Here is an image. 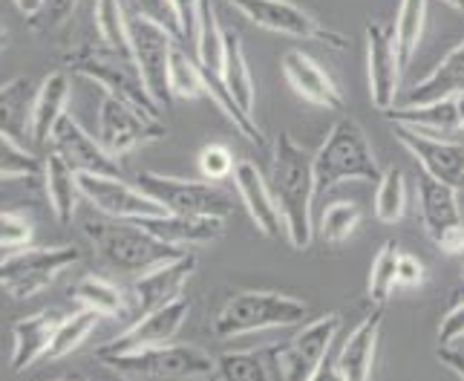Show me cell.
Returning <instances> with one entry per match:
<instances>
[{
  "mask_svg": "<svg viewBox=\"0 0 464 381\" xmlns=\"http://www.w3.org/2000/svg\"><path fill=\"white\" fill-rule=\"evenodd\" d=\"M268 185L275 194L280 214L285 222V237L292 249L303 251L312 246L314 220H312V200L317 194L314 185V165L312 153L303 151L292 133H280L275 156H271Z\"/></svg>",
  "mask_w": 464,
  "mask_h": 381,
  "instance_id": "obj_1",
  "label": "cell"
},
{
  "mask_svg": "<svg viewBox=\"0 0 464 381\" xmlns=\"http://www.w3.org/2000/svg\"><path fill=\"white\" fill-rule=\"evenodd\" d=\"M84 234L90 237L92 249L102 254V260L110 263L116 272L124 275H145L156 266H165L176 258H182L188 249L170 246L159 240L153 231H148L139 220H119L110 214H90L82 222Z\"/></svg>",
  "mask_w": 464,
  "mask_h": 381,
  "instance_id": "obj_2",
  "label": "cell"
},
{
  "mask_svg": "<svg viewBox=\"0 0 464 381\" xmlns=\"http://www.w3.org/2000/svg\"><path fill=\"white\" fill-rule=\"evenodd\" d=\"M317 194L332 190L341 182H378L381 168L372 153L370 139L355 119H338L332 124L324 145L312 156Z\"/></svg>",
  "mask_w": 464,
  "mask_h": 381,
  "instance_id": "obj_3",
  "label": "cell"
},
{
  "mask_svg": "<svg viewBox=\"0 0 464 381\" xmlns=\"http://www.w3.org/2000/svg\"><path fill=\"white\" fill-rule=\"evenodd\" d=\"M67 70L90 78V82H95L104 93L119 95V99L136 104L139 110H145V113L162 119V107H159L153 93L148 90L145 75H141L133 55L119 53L113 46H107L104 41L82 44L75 53L67 55Z\"/></svg>",
  "mask_w": 464,
  "mask_h": 381,
  "instance_id": "obj_4",
  "label": "cell"
},
{
  "mask_svg": "<svg viewBox=\"0 0 464 381\" xmlns=\"http://www.w3.org/2000/svg\"><path fill=\"white\" fill-rule=\"evenodd\" d=\"M309 307L300 298L271 292V289H243L234 292L211 321L217 338H237L246 332H263L275 327H300Z\"/></svg>",
  "mask_w": 464,
  "mask_h": 381,
  "instance_id": "obj_5",
  "label": "cell"
},
{
  "mask_svg": "<svg viewBox=\"0 0 464 381\" xmlns=\"http://www.w3.org/2000/svg\"><path fill=\"white\" fill-rule=\"evenodd\" d=\"M107 370L124 378H205L217 376V361L197 344H159L121 356L99 358Z\"/></svg>",
  "mask_w": 464,
  "mask_h": 381,
  "instance_id": "obj_6",
  "label": "cell"
},
{
  "mask_svg": "<svg viewBox=\"0 0 464 381\" xmlns=\"http://www.w3.org/2000/svg\"><path fill=\"white\" fill-rule=\"evenodd\" d=\"M75 246H24L14 249L0 260V289L9 292L14 300H29L78 263Z\"/></svg>",
  "mask_w": 464,
  "mask_h": 381,
  "instance_id": "obj_7",
  "label": "cell"
},
{
  "mask_svg": "<svg viewBox=\"0 0 464 381\" xmlns=\"http://www.w3.org/2000/svg\"><path fill=\"white\" fill-rule=\"evenodd\" d=\"M136 185L150 194L170 214H205V217H231L234 200L226 188L211 180H182L165 177L156 171H141Z\"/></svg>",
  "mask_w": 464,
  "mask_h": 381,
  "instance_id": "obj_8",
  "label": "cell"
},
{
  "mask_svg": "<svg viewBox=\"0 0 464 381\" xmlns=\"http://www.w3.org/2000/svg\"><path fill=\"white\" fill-rule=\"evenodd\" d=\"M226 4L234 6L254 26H260L266 32H275V35L317 41L324 46H334V50H343V46L349 44L341 32L329 29L326 24H320L309 9L292 4V0H226Z\"/></svg>",
  "mask_w": 464,
  "mask_h": 381,
  "instance_id": "obj_9",
  "label": "cell"
},
{
  "mask_svg": "<svg viewBox=\"0 0 464 381\" xmlns=\"http://www.w3.org/2000/svg\"><path fill=\"white\" fill-rule=\"evenodd\" d=\"M95 133L104 151H110L116 159L133 153L141 145H150L168 136V127L159 116H150L136 104L119 99V95L104 93L99 104V119H95Z\"/></svg>",
  "mask_w": 464,
  "mask_h": 381,
  "instance_id": "obj_10",
  "label": "cell"
},
{
  "mask_svg": "<svg viewBox=\"0 0 464 381\" xmlns=\"http://www.w3.org/2000/svg\"><path fill=\"white\" fill-rule=\"evenodd\" d=\"M176 38L159 24L141 18V15H130V55L139 64L145 84L153 93L159 107H168L173 102L170 95V58L176 50Z\"/></svg>",
  "mask_w": 464,
  "mask_h": 381,
  "instance_id": "obj_11",
  "label": "cell"
},
{
  "mask_svg": "<svg viewBox=\"0 0 464 381\" xmlns=\"http://www.w3.org/2000/svg\"><path fill=\"white\" fill-rule=\"evenodd\" d=\"M419 211H421L424 231L444 254L464 251V222L459 214V200H456L453 185L430 177V173H421L419 177Z\"/></svg>",
  "mask_w": 464,
  "mask_h": 381,
  "instance_id": "obj_12",
  "label": "cell"
},
{
  "mask_svg": "<svg viewBox=\"0 0 464 381\" xmlns=\"http://www.w3.org/2000/svg\"><path fill=\"white\" fill-rule=\"evenodd\" d=\"M341 324H343V318L338 312H329V315L314 318V321H309L303 329H297L295 338L283 341L280 344L283 378H289V381L317 378L334 336L341 332Z\"/></svg>",
  "mask_w": 464,
  "mask_h": 381,
  "instance_id": "obj_13",
  "label": "cell"
},
{
  "mask_svg": "<svg viewBox=\"0 0 464 381\" xmlns=\"http://www.w3.org/2000/svg\"><path fill=\"white\" fill-rule=\"evenodd\" d=\"M78 182H82L84 200L102 214L119 217V220L168 214L165 205H159L139 185L124 182L121 177H110V173H78Z\"/></svg>",
  "mask_w": 464,
  "mask_h": 381,
  "instance_id": "obj_14",
  "label": "cell"
},
{
  "mask_svg": "<svg viewBox=\"0 0 464 381\" xmlns=\"http://www.w3.org/2000/svg\"><path fill=\"white\" fill-rule=\"evenodd\" d=\"M366 73H370V95L372 104L381 110H390L398 99L401 87V55H398L395 26L387 24H366Z\"/></svg>",
  "mask_w": 464,
  "mask_h": 381,
  "instance_id": "obj_15",
  "label": "cell"
},
{
  "mask_svg": "<svg viewBox=\"0 0 464 381\" xmlns=\"http://www.w3.org/2000/svg\"><path fill=\"white\" fill-rule=\"evenodd\" d=\"M188 312H190V300L176 298V300H170V304L136 318V321L124 332H119L113 341H107L104 347L95 349V358L121 356V353H133V349L168 344V341H173L176 336H179L182 324L188 321Z\"/></svg>",
  "mask_w": 464,
  "mask_h": 381,
  "instance_id": "obj_16",
  "label": "cell"
},
{
  "mask_svg": "<svg viewBox=\"0 0 464 381\" xmlns=\"http://www.w3.org/2000/svg\"><path fill=\"white\" fill-rule=\"evenodd\" d=\"M50 151H55L78 173H110V177H121L119 159L110 151H104L102 142L90 136L72 113H63L61 122L55 124V131L50 136Z\"/></svg>",
  "mask_w": 464,
  "mask_h": 381,
  "instance_id": "obj_17",
  "label": "cell"
},
{
  "mask_svg": "<svg viewBox=\"0 0 464 381\" xmlns=\"http://www.w3.org/2000/svg\"><path fill=\"white\" fill-rule=\"evenodd\" d=\"M392 136L401 142L407 153L419 159L424 173H430V177H436L447 185H453L456 190L464 188V142L419 133L404 124H395Z\"/></svg>",
  "mask_w": 464,
  "mask_h": 381,
  "instance_id": "obj_18",
  "label": "cell"
},
{
  "mask_svg": "<svg viewBox=\"0 0 464 381\" xmlns=\"http://www.w3.org/2000/svg\"><path fill=\"white\" fill-rule=\"evenodd\" d=\"M197 272V258L194 254H182L165 266H156L150 272L139 275L133 280V300H130V312H133V321L141 315H148L159 307L170 304V300L182 298L185 283L194 278Z\"/></svg>",
  "mask_w": 464,
  "mask_h": 381,
  "instance_id": "obj_19",
  "label": "cell"
},
{
  "mask_svg": "<svg viewBox=\"0 0 464 381\" xmlns=\"http://www.w3.org/2000/svg\"><path fill=\"white\" fill-rule=\"evenodd\" d=\"M234 185H237L239 200H243V205L254 220V226H257L266 237H271V240H280L285 234V222H283L275 194H271V185L263 177V171L254 162H248V159L246 162H237Z\"/></svg>",
  "mask_w": 464,
  "mask_h": 381,
  "instance_id": "obj_20",
  "label": "cell"
},
{
  "mask_svg": "<svg viewBox=\"0 0 464 381\" xmlns=\"http://www.w3.org/2000/svg\"><path fill=\"white\" fill-rule=\"evenodd\" d=\"M280 67H283L285 82H289V87L300 99H306L317 107H326V110H343V93L338 82H334L312 55L300 50H289L283 55Z\"/></svg>",
  "mask_w": 464,
  "mask_h": 381,
  "instance_id": "obj_21",
  "label": "cell"
},
{
  "mask_svg": "<svg viewBox=\"0 0 464 381\" xmlns=\"http://www.w3.org/2000/svg\"><path fill=\"white\" fill-rule=\"evenodd\" d=\"M139 222L148 231H153L159 240L170 246H211L226 234V217H205V214H156L139 217Z\"/></svg>",
  "mask_w": 464,
  "mask_h": 381,
  "instance_id": "obj_22",
  "label": "cell"
},
{
  "mask_svg": "<svg viewBox=\"0 0 464 381\" xmlns=\"http://www.w3.org/2000/svg\"><path fill=\"white\" fill-rule=\"evenodd\" d=\"M381 324H383V312L378 307V309H372L370 315H366L363 321L352 329V336L343 341V349H341L338 364H334L332 376L346 378V381H363V378L372 376Z\"/></svg>",
  "mask_w": 464,
  "mask_h": 381,
  "instance_id": "obj_23",
  "label": "cell"
},
{
  "mask_svg": "<svg viewBox=\"0 0 464 381\" xmlns=\"http://www.w3.org/2000/svg\"><path fill=\"white\" fill-rule=\"evenodd\" d=\"M70 93H72V84H70L67 70H55L44 75V82L38 84V93H35V104H32V145L35 148L50 145L55 124L67 113Z\"/></svg>",
  "mask_w": 464,
  "mask_h": 381,
  "instance_id": "obj_24",
  "label": "cell"
},
{
  "mask_svg": "<svg viewBox=\"0 0 464 381\" xmlns=\"http://www.w3.org/2000/svg\"><path fill=\"white\" fill-rule=\"evenodd\" d=\"M58 321L61 318L55 312H35L18 318L12 324V358H9L12 373H26L32 364L46 356Z\"/></svg>",
  "mask_w": 464,
  "mask_h": 381,
  "instance_id": "obj_25",
  "label": "cell"
},
{
  "mask_svg": "<svg viewBox=\"0 0 464 381\" xmlns=\"http://www.w3.org/2000/svg\"><path fill=\"white\" fill-rule=\"evenodd\" d=\"M383 116L392 124H404L430 136L453 139L456 133H461L456 99H441V102H427V104H401V107L392 104L390 110H383Z\"/></svg>",
  "mask_w": 464,
  "mask_h": 381,
  "instance_id": "obj_26",
  "label": "cell"
},
{
  "mask_svg": "<svg viewBox=\"0 0 464 381\" xmlns=\"http://www.w3.org/2000/svg\"><path fill=\"white\" fill-rule=\"evenodd\" d=\"M38 84L29 75H14L0 84V133L32 145V104Z\"/></svg>",
  "mask_w": 464,
  "mask_h": 381,
  "instance_id": "obj_27",
  "label": "cell"
},
{
  "mask_svg": "<svg viewBox=\"0 0 464 381\" xmlns=\"http://www.w3.org/2000/svg\"><path fill=\"white\" fill-rule=\"evenodd\" d=\"M464 93V41L456 44L447 53L430 75H424L419 84L407 93L404 104H427L441 99H456Z\"/></svg>",
  "mask_w": 464,
  "mask_h": 381,
  "instance_id": "obj_28",
  "label": "cell"
},
{
  "mask_svg": "<svg viewBox=\"0 0 464 381\" xmlns=\"http://www.w3.org/2000/svg\"><path fill=\"white\" fill-rule=\"evenodd\" d=\"M219 378H243V381H275L283 378L280 364V344H266L254 349H237V353H222L217 358Z\"/></svg>",
  "mask_w": 464,
  "mask_h": 381,
  "instance_id": "obj_29",
  "label": "cell"
},
{
  "mask_svg": "<svg viewBox=\"0 0 464 381\" xmlns=\"http://www.w3.org/2000/svg\"><path fill=\"white\" fill-rule=\"evenodd\" d=\"M44 190H46V200H50V209L58 217L61 226H70L75 209H78V197L82 194V182H78V171H72L63 159L50 151L44 159Z\"/></svg>",
  "mask_w": 464,
  "mask_h": 381,
  "instance_id": "obj_30",
  "label": "cell"
},
{
  "mask_svg": "<svg viewBox=\"0 0 464 381\" xmlns=\"http://www.w3.org/2000/svg\"><path fill=\"white\" fill-rule=\"evenodd\" d=\"M222 82L228 84L231 95L239 102V107L246 110L251 116L254 113V78L248 70V61H246V50H243V41L234 29H226V50H222Z\"/></svg>",
  "mask_w": 464,
  "mask_h": 381,
  "instance_id": "obj_31",
  "label": "cell"
},
{
  "mask_svg": "<svg viewBox=\"0 0 464 381\" xmlns=\"http://www.w3.org/2000/svg\"><path fill=\"white\" fill-rule=\"evenodd\" d=\"M72 298L82 307L99 312L102 318H127L130 315V300L124 298V292L116 283H110L102 275H84L72 286Z\"/></svg>",
  "mask_w": 464,
  "mask_h": 381,
  "instance_id": "obj_32",
  "label": "cell"
},
{
  "mask_svg": "<svg viewBox=\"0 0 464 381\" xmlns=\"http://www.w3.org/2000/svg\"><path fill=\"white\" fill-rule=\"evenodd\" d=\"M99 312H92L87 307H82L78 312L67 315V318H61L58 327H55V336L50 341V349H46V361H61L63 356H70L75 353L78 347H82L90 336H92V329L99 327Z\"/></svg>",
  "mask_w": 464,
  "mask_h": 381,
  "instance_id": "obj_33",
  "label": "cell"
},
{
  "mask_svg": "<svg viewBox=\"0 0 464 381\" xmlns=\"http://www.w3.org/2000/svg\"><path fill=\"white\" fill-rule=\"evenodd\" d=\"M427 4L430 0H401V6L395 12V41H398V55H401V67L407 70L419 44L424 38V24H427Z\"/></svg>",
  "mask_w": 464,
  "mask_h": 381,
  "instance_id": "obj_34",
  "label": "cell"
},
{
  "mask_svg": "<svg viewBox=\"0 0 464 381\" xmlns=\"http://www.w3.org/2000/svg\"><path fill=\"white\" fill-rule=\"evenodd\" d=\"M398 260H401V246L395 240H387L370 266V280H366V295L375 307H383L390 295L398 289Z\"/></svg>",
  "mask_w": 464,
  "mask_h": 381,
  "instance_id": "obj_35",
  "label": "cell"
},
{
  "mask_svg": "<svg viewBox=\"0 0 464 381\" xmlns=\"http://www.w3.org/2000/svg\"><path fill=\"white\" fill-rule=\"evenodd\" d=\"M92 21L107 46L130 55V15H124L121 0H95Z\"/></svg>",
  "mask_w": 464,
  "mask_h": 381,
  "instance_id": "obj_36",
  "label": "cell"
},
{
  "mask_svg": "<svg viewBox=\"0 0 464 381\" xmlns=\"http://www.w3.org/2000/svg\"><path fill=\"white\" fill-rule=\"evenodd\" d=\"M407 209V177L398 168H387L381 173L375 188V217L381 222H398Z\"/></svg>",
  "mask_w": 464,
  "mask_h": 381,
  "instance_id": "obj_37",
  "label": "cell"
},
{
  "mask_svg": "<svg viewBox=\"0 0 464 381\" xmlns=\"http://www.w3.org/2000/svg\"><path fill=\"white\" fill-rule=\"evenodd\" d=\"M170 95L173 99H185V102H194L202 99L205 93V73L199 67L197 58H190L185 50L176 46L173 58H170Z\"/></svg>",
  "mask_w": 464,
  "mask_h": 381,
  "instance_id": "obj_38",
  "label": "cell"
},
{
  "mask_svg": "<svg viewBox=\"0 0 464 381\" xmlns=\"http://www.w3.org/2000/svg\"><path fill=\"white\" fill-rule=\"evenodd\" d=\"M358 226H361V209H358V202L338 200V202H329L326 209H324V214H320L317 234L324 237L326 243H343L346 237L355 234Z\"/></svg>",
  "mask_w": 464,
  "mask_h": 381,
  "instance_id": "obj_39",
  "label": "cell"
},
{
  "mask_svg": "<svg viewBox=\"0 0 464 381\" xmlns=\"http://www.w3.org/2000/svg\"><path fill=\"white\" fill-rule=\"evenodd\" d=\"M44 162L24 142L0 133V177H41Z\"/></svg>",
  "mask_w": 464,
  "mask_h": 381,
  "instance_id": "obj_40",
  "label": "cell"
},
{
  "mask_svg": "<svg viewBox=\"0 0 464 381\" xmlns=\"http://www.w3.org/2000/svg\"><path fill=\"white\" fill-rule=\"evenodd\" d=\"M133 6H136V15L168 29L176 41H185L182 18H179V9H176L173 0H133Z\"/></svg>",
  "mask_w": 464,
  "mask_h": 381,
  "instance_id": "obj_41",
  "label": "cell"
},
{
  "mask_svg": "<svg viewBox=\"0 0 464 381\" xmlns=\"http://www.w3.org/2000/svg\"><path fill=\"white\" fill-rule=\"evenodd\" d=\"M32 222L14 209L0 211V251H14L32 243Z\"/></svg>",
  "mask_w": 464,
  "mask_h": 381,
  "instance_id": "obj_42",
  "label": "cell"
},
{
  "mask_svg": "<svg viewBox=\"0 0 464 381\" xmlns=\"http://www.w3.org/2000/svg\"><path fill=\"white\" fill-rule=\"evenodd\" d=\"M197 165H199V173L205 180H211V182H219V180H226V177H234V153L226 148V145H205L199 151V159H197Z\"/></svg>",
  "mask_w": 464,
  "mask_h": 381,
  "instance_id": "obj_43",
  "label": "cell"
},
{
  "mask_svg": "<svg viewBox=\"0 0 464 381\" xmlns=\"http://www.w3.org/2000/svg\"><path fill=\"white\" fill-rule=\"evenodd\" d=\"M38 190V177H0V211L32 202Z\"/></svg>",
  "mask_w": 464,
  "mask_h": 381,
  "instance_id": "obj_44",
  "label": "cell"
},
{
  "mask_svg": "<svg viewBox=\"0 0 464 381\" xmlns=\"http://www.w3.org/2000/svg\"><path fill=\"white\" fill-rule=\"evenodd\" d=\"M424 280H427V269L421 258L401 251V260H398V289H412V286H421Z\"/></svg>",
  "mask_w": 464,
  "mask_h": 381,
  "instance_id": "obj_45",
  "label": "cell"
},
{
  "mask_svg": "<svg viewBox=\"0 0 464 381\" xmlns=\"http://www.w3.org/2000/svg\"><path fill=\"white\" fill-rule=\"evenodd\" d=\"M459 338H464V298L450 307L439 324V344H456Z\"/></svg>",
  "mask_w": 464,
  "mask_h": 381,
  "instance_id": "obj_46",
  "label": "cell"
},
{
  "mask_svg": "<svg viewBox=\"0 0 464 381\" xmlns=\"http://www.w3.org/2000/svg\"><path fill=\"white\" fill-rule=\"evenodd\" d=\"M176 9H179V18H182V29H185V38L194 41V29H197V12H199V0H173Z\"/></svg>",
  "mask_w": 464,
  "mask_h": 381,
  "instance_id": "obj_47",
  "label": "cell"
},
{
  "mask_svg": "<svg viewBox=\"0 0 464 381\" xmlns=\"http://www.w3.org/2000/svg\"><path fill=\"white\" fill-rule=\"evenodd\" d=\"M436 356H439V361L444 364V367H450L456 376L464 378V349H456L453 344H439Z\"/></svg>",
  "mask_w": 464,
  "mask_h": 381,
  "instance_id": "obj_48",
  "label": "cell"
},
{
  "mask_svg": "<svg viewBox=\"0 0 464 381\" xmlns=\"http://www.w3.org/2000/svg\"><path fill=\"white\" fill-rule=\"evenodd\" d=\"M44 4H46V0H14V6H18L29 21L35 18V15L44 9Z\"/></svg>",
  "mask_w": 464,
  "mask_h": 381,
  "instance_id": "obj_49",
  "label": "cell"
},
{
  "mask_svg": "<svg viewBox=\"0 0 464 381\" xmlns=\"http://www.w3.org/2000/svg\"><path fill=\"white\" fill-rule=\"evenodd\" d=\"M456 107H459V122H461V133H464V93L456 95Z\"/></svg>",
  "mask_w": 464,
  "mask_h": 381,
  "instance_id": "obj_50",
  "label": "cell"
},
{
  "mask_svg": "<svg viewBox=\"0 0 464 381\" xmlns=\"http://www.w3.org/2000/svg\"><path fill=\"white\" fill-rule=\"evenodd\" d=\"M441 4H447V6H453L456 12H464V0H441Z\"/></svg>",
  "mask_w": 464,
  "mask_h": 381,
  "instance_id": "obj_51",
  "label": "cell"
},
{
  "mask_svg": "<svg viewBox=\"0 0 464 381\" xmlns=\"http://www.w3.org/2000/svg\"><path fill=\"white\" fill-rule=\"evenodd\" d=\"M4 46H6V29L0 26V50H4Z\"/></svg>",
  "mask_w": 464,
  "mask_h": 381,
  "instance_id": "obj_52",
  "label": "cell"
},
{
  "mask_svg": "<svg viewBox=\"0 0 464 381\" xmlns=\"http://www.w3.org/2000/svg\"><path fill=\"white\" fill-rule=\"evenodd\" d=\"M461 275H464V272H461Z\"/></svg>",
  "mask_w": 464,
  "mask_h": 381,
  "instance_id": "obj_53",
  "label": "cell"
}]
</instances>
